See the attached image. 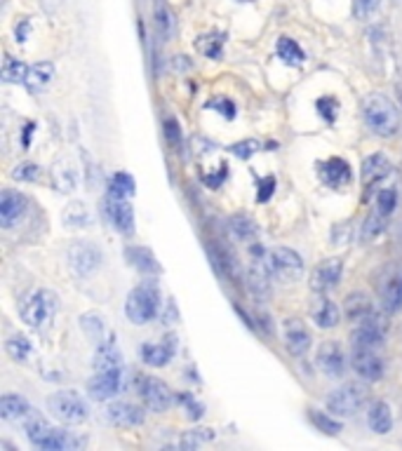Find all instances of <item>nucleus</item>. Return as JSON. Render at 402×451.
Segmentation results:
<instances>
[{"instance_id":"1","label":"nucleus","mask_w":402,"mask_h":451,"mask_svg":"<svg viewBox=\"0 0 402 451\" xmlns=\"http://www.w3.org/2000/svg\"><path fill=\"white\" fill-rule=\"evenodd\" d=\"M363 116H365V122L367 127L374 132L376 136H395L400 129V111L386 94L381 92H374L365 99L363 104Z\"/></svg>"},{"instance_id":"2","label":"nucleus","mask_w":402,"mask_h":451,"mask_svg":"<svg viewBox=\"0 0 402 451\" xmlns=\"http://www.w3.org/2000/svg\"><path fill=\"white\" fill-rule=\"evenodd\" d=\"M26 437L35 449L43 451H68V449H80L82 440L71 435L68 430L52 428L45 418H31L26 423Z\"/></svg>"},{"instance_id":"3","label":"nucleus","mask_w":402,"mask_h":451,"mask_svg":"<svg viewBox=\"0 0 402 451\" xmlns=\"http://www.w3.org/2000/svg\"><path fill=\"white\" fill-rule=\"evenodd\" d=\"M158 311H161V292L156 282H144L127 294L125 315L132 324H139V327L149 324L151 320H156Z\"/></svg>"},{"instance_id":"4","label":"nucleus","mask_w":402,"mask_h":451,"mask_svg":"<svg viewBox=\"0 0 402 451\" xmlns=\"http://www.w3.org/2000/svg\"><path fill=\"white\" fill-rule=\"evenodd\" d=\"M57 308V294H52L50 289H38L21 304V320L31 329H45L52 322V317H55Z\"/></svg>"},{"instance_id":"5","label":"nucleus","mask_w":402,"mask_h":451,"mask_svg":"<svg viewBox=\"0 0 402 451\" xmlns=\"http://www.w3.org/2000/svg\"><path fill=\"white\" fill-rule=\"evenodd\" d=\"M47 409H50L52 416L66 425H78L82 421H87V414H90L85 400L73 390H59V393L50 395L47 397Z\"/></svg>"},{"instance_id":"6","label":"nucleus","mask_w":402,"mask_h":451,"mask_svg":"<svg viewBox=\"0 0 402 451\" xmlns=\"http://www.w3.org/2000/svg\"><path fill=\"white\" fill-rule=\"evenodd\" d=\"M367 385L363 383H346L341 388H336L334 393L327 397V409L339 416H353L367 402Z\"/></svg>"},{"instance_id":"7","label":"nucleus","mask_w":402,"mask_h":451,"mask_svg":"<svg viewBox=\"0 0 402 451\" xmlns=\"http://www.w3.org/2000/svg\"><path fill=\"white\" fill-rule=\"evenodd\" d=\"M268 266L273 277L282 282H294L304 273V259L299 257L294 249L289 247H277L268 254Z\"/></svg>"},{"instance_id":"8","label":"nucleus","mask_w":402,"mask_h":451,"mask_svg":"<svg viewBox=\"0 0 402 451\" xmlns=\"http://www.w3.org/2000/svg\"><path fill=\"white\" fill-rule=\"evenodd\" d=\"M386 329H388V322L383 315H367L365 320H360L358 327L353 329L351 334V341H353V348H379L386 338Z\"/></svg>"},{"instance_id":"9","label":"nucleus","mask_w":402,"mask_h":451,"mask_svg":"<svg viewBox=\"0 0 402 451\" xmlns=\"http://www.w3.org/2000/svg\"><path fill=\"white\" fill-rule=\"evenodd\" d=\"M66 257H68L71 270L80 277H87L99 268V264H102V249L94 247L92 242H73V245L68 247Z\"/></svg>"},{"instance_id":"10","label":"nucleus","mask_w":402,"mask_h":451,"mask_svg":"<svg viewBox=\"0 0 402 451\" xmlns=\"http://www.w3.org/2000/svg\"><path fill=\"white\" fill-rule=\"evenodd\" d=\"M137 390H139L141 400L146 402V407H149L151 412H165V409L172 405V390H170L167 383H163L161 378L139 376Z\"/></svg>"},{"instance_id":"11","label":"nucleus","mask_w":402,"mask_h":451,"mask_svg":"<svg viewBox=\"0 0 402 451\" xmlns=\"http://www.w3.org/2000/svg\"><path fill=\"white\" fill-rule=\"evenodd\" d=\"M104 210L109 214V221L120 230L122 235H132L134 233V210L132 205L127 203V198H120V195H111L104 200Z\"/></svg>"},{"instance_id":"12","label":"nucleus","mask_w":402,"mask_h":451,"mask_svg":"<svg viewBox=\"0 0 402 451\" xmlns=\"http://www.w3.org/2000/svg\"><path fill=\"white\" fill-rule=\"evenodd\" d=\"M122 390V369H106V371H97V376L87 383V393H90L92 400L97 402H106L113 395H118Z\"/></svg>"},{"instance_id":"13","label":"nucleus","mask_w":402,"mask_h":451,"mask_svg":"<svg viewBox=\"0 0 402 451\" xmlns=\"http://www.w3.org/2000/svg\"><path fill=\"white\" fill-rule=\"evenodd\" d=\"M353 369L365 381H379L386 371L383 360L376 355L374 348H353Z\"/></svg>"},{"instance_id":"14","label":"nucleus","mask_w":402,"mask_h":451,"mask_svg":"<svg viewBox=\"0 0 402 451\" xmlns=\"http://www.w3.org/2000/svg\"><path fill=\"white\" fill-rule=\"evenodd\" d=\"M344 275V261L341 259H325L320 266H316L311 273V289L313 292H329L336 287V282Z\"/></svg>"},{"instance_id":"15","label":"nucleus","mask_w":402,"mask_h":451,"mask_svg":"<svg viewBox=\"0 0 402 451\" xmlns=\"http://www.w3.org/2000/svg\"><path fill=\"white\" fill-rule=\"evenodd\" d=\"M26 207L28 200L19 191L5 188L3 195H0V223H3V228H15L26 214Z\"/></svg>"},{"instance_id":"16","label":"nucleus","mask_w":402,"mask_h":451,"mask_svg":"<svg viewBox=\"0 0 402 451\" xmlns=\"http://www.w3.org/2000/svg\"><path fill=\"white\" fill-rule=\"evenodd\" d=\"M309 313H311L313 322L320 329H334L341 320L339 306H336L334 301H329L327 296H325V292H316V296L311 299Z\"/></svg>"},{"instance_id":"17","label":"nucleus","mask_w":402,"mask_h":451,"mask_svg":"<svg viewBox=\"0 0 402 451\" xmlns=\"http://www.w3.org/2000/svg\"><path fill=\"white\" fill-rule=\"evenodd\" d=\"M316 365L320 367V371H322L327 378H339V376H344L346 358H344V353H341L339 343L325 341L322 346H320V350H318Z\"/></svg>"},{"instance_id":"18","label":"nucleus","mask_w":402,"mask_h":451,"mask_svg":"<svg viewBox=\"0 0 402 451\" xmlns=\"http://www.w3.org/2000/svg\"><path fill=\"white\" fill-rule=\"evenodd\" d=\"M282 331H285V346H287L289 353H292L294 358H304V355L309 353V348H311V331H309V327H306L301 320L289 317L285 322V327H282Z\"/></svg>"},{"instance_id":"19","label":"nucleus","mask_w":402,"mask_h":451,"mask_svg":"<svg viewBox=\"0 0 402 451\" xmlns=\"http://www.w3.org/2000/svg\"><path fill=\"white\" fill-rule=\"evenodd\" d=\"M318 174H320L325 186L341 188L351 181L353 172H351V165H348L344 158H329V160H325V163L318 165Z\"/></svg>"},{"instance_id":"20","label":"nucleus","mask_w":402,"mask_h":451,"mask_svg":"<svg viewBox=\"0 0 402 451\" xmlns=\"http://www.w3.org/2000/svg\"><path fill=\"white\" fill-rule=\"evenodd\" d=\"M176 353V336L167 334L161 343H144L141 346V360L149 367H165Z\"/></svg>"},{"instance_id":"21","label":"nucleus","mask_w":402,"mask_h":451,"mask_svg":"<svg viewBox=\"0 0 402 451\" xmlns=\"http://www.w3.org/2000/svg\"><path fill=\"white\" fill-rule=\"evenodd\" d=\"M52 181L59 193H73L80 181V169L71 158H59L52 165Z\"/></svg>"},{"instance_id":"22","label":"nucleus","mask_w":402,"mask_h":451,"mask_svg":"<svg viewBox=\"0 0 402 451\" xmlns=\"http://www.w3.org/2000/svg\"><path fill=\"white\" fill-rule=\"evenodd\" d=\"M106 418L113 425H120V428H137V425L144 423L146 414L141 407L129 405V402H113L106 409Z\"/></svg>"},{"instance_id":"23","label":"nucleus","mask_w":402,"mask_h":451,"mask_svg":"<svg viewBox=\"0 0 402 451\" xmlns=\"http://www.w3.org/2000/svg\"><path fill=\"white\" fill-rule=\"evenodd\" d=\"M94 371H106V369H122V353L116 343V336L109 338L102 346H97V355L92 362Z\"/></svg>"},{"instance_id":"24","label":"nucleus","mask_w":402,"mask_h":451,"mask_svg":"<svg viewBox=\"0 0 402 451\" xmlns=\"http://www.w3.org/2000/svg\"><path fill=\"white\" fill-rule=\"evenodd\" d=\"M125 259L132 268H137L139 273H146V275H161L163 273L158 259L146 247H125Z\"/></svg>"},{"instance_id":"25","label":"nucleus","mask_w":402,"mask_h":451,"mask_svg":"<svg viewBox=\"0 0 402 451\" xmlns=\"http://www.w3.org/2000/svg\"><path fill=\"white\" fill-rule=\"evenodd\" d=\"M80 327H82V331H85V336L90 338L92 343H97V346H102V343H106L109 338L116 336L113 331H109L104 317L99 315V313H85V315L80 317Z\"/></svg>"},{"instance_id":"26","label":"nucleus","mask_w":402,"mask_h":451,"mask_svg":"<svg viewBox=\"0 0 402 451\" xmlns=\"http://www.w3.org/2000/svg\"><path fill=\"white\" fill-rule=\"evenodd\" d=\"M391 169L393 165L388 163V158L381 156V153H374V156H369L363 163V183L365 186H374L376 181H381L383 176L391 174Z\"/></svg>"},{"instance_id":"27","label":"nucleus","mask_w":402,"mask_h":451,"mask_svg":"<svg viewBox=\"0 0 402 451\" xmlns=\"http://www.w3.org/2000/svg\"><path fill=\"white\" fill-rule=\"evenodd\" d=\"M367 425H369L372 432H376V435H386V432H391V428H393L391 407H388L386 402H374L367 412Z\"/></svg>"},{"instance_id":"28","label":"nucleus","mask_w":402,"mask_h":451,"mask_svg":"<svg viewBox=\"0 0 402 451\" xmlns=\"http://www.w3.org/2000/svg\"><path fill=\"white\" fill-rule=\"evenodd\" d=\"M28 414H31V407H28V402L21 395L8 393L0 397V418L19 421V418H26Z\"/></svg>"},{"instance_id":"29","label":"nucleus","mask_w":402,"mask_h":451,"mask_svg":"<svg viewBox=\"0 0 402 451\" xmlns=\"http://www.w3.org/2000/svg\"><path fill=\"white\" fill-rule=\"evenodd\" d=\"M62 223L66 226V228H87V226L92 223V214H90V210H87L85 203L73 200V203H68L66 207H64Z\"/></svg>"},{"instance_id":"30","label":"nucleus","mask_w":402,"mask_h":451,"mask_svg":"<svg viewBox=\"0 0 402 451\" xmlns=\"http://www.w3.org/2000/svg\"><path fill=\"white\" fill-rule=\"evenodd\" d=\"M344 313L348 320H353V322H360V320H365L367 315H372V301L367 294L363 292H353L346 296L344 301Z\"/></svg>"},{"instance_id":"31","label":"nucleus","mask_w":402,"mask_h":451,"mask_svg":"<svg viewBox=\"0 0 402 451\" xmlns=\"http://www.w3.org/2000/svg\"><path fill=\"white\" fill-rule=\"evenodd\" d=\"M52 75H55V64L40 62V64H35V66L28 68V75H26V80H24V85H26L31 92H38L52 80Z\"/></svg>"},{"instance_id":"32","label":"nucleus","mask_w":402,"mask_h":451,"mask_svg":"<svg viewBox=\"0 0 402 451\" xmlns=\"http://www.w3.org/2000/svg\"><path fill=\"white\" fill-rule=\"evenodd\" d=\"M275 52H277V57L282 59V62L287 64V66H301V64L306 62V55H304V50L294 43L292 38H287V35H282V38H277V43H275Z\"/></svg>"},{"instance_id":"33","label":"nucleus","mask_w":402,"mask_h":451,"mask_svg":"<svg viewBox=\"0 0 402 451\" xmlns=\"http://www.w3.org/2000/svg\"><path fill=\"white\" fill-rule=\"evenodd\" d=\"M230 230H233V235L238 237V240L242 242H252V240H257V235H259V226L254 219H250L247 214H235V217H230Z\"/></svg>"},{"instance_id":"34","label":"nucleus","mask_w":402,"mask_h":451,"mask_svg":"<svg viewBox=\"0 0 402 451\" xmlns=\"http://www.w3.org/2000/svg\"><path fill=\"white\" fill-rule=\"evenodd\" d=\"M223 40H226V35L223 33H205L196 40V47H198L200 55H205L210 59H221Z\"/></svg>"},{"instance_id":"35","label":"nucleus","mask_w":402,"mask_h":451,"mask_svg":"<svg viewBox=\"0 0 402 451\" xmlns=\"http://www.w3.org/2000/svg\"><path fill=\"white\" fill-rule=\"evenodd\" d=\"M309 418H311V423L316 425L318 430L325 432V435H341V430H344V425H341V421H336L332 418L329 414H322V412H316V409H311L309 412Z\"/></svg>"},{"instance_id":"36","label":"nucleus","mask_w":402,"mask_h":451,"mask_svg":"<svg viewBox=\"0 0 402 451\" xmlns=\"http://www.w3.org/2000/svg\"><path fill=\"white\" fill-rule=\"evenodd\" d=\"M134 191H137V181H134L129 174H125V172H116V174L111 176V188H109L111 195L129 198V195H134Z\"/></svg>"},{"instance_id":"37","label":"nucleus","mask_w":402,"mask_h":451,"mask_svg":"<svg viewBox=\"0 0 402 451\" xmlns=\"http://www.w3.org/2000/svg\"><path fill=\"white\" fill-rule=\"evenodd\" d=\"M28 75V66L15 57H5L3 64V80L5 82H24Z\"/></svg>"},{"instance_id":"38","label":"nucleus","mask_w":402,"mask_h":451,"mask_svg":"<svg viewBox=\"0 0 402 451\" xmlns=\"http://www.w3.org/2000/svg\"><path fill=\"white\" fill-rule=\"evenodd\" d=\"M383 306H386L388 313H395L402 308V275L388 282L386 292H383Z\"/></svg>"},{"instance_id":"39","label":"nucleus","mask_w":402,"mask_h":451,"mask_svg":"<svg viewBox=\"0 0 402 451\" xmlns=\"http://www.w3.org/2000/svg\"><path fill=\"white\" fill-rule=\"evenodd\" d=\"M5 350H8V355L12 360H17V362H24L31 355V341H28L26 336H12L8 338V343H5Z\"/></svg>"},{"instance_id":"40","label":"nucleus","mask_w":402,"mask_h":451,"mask_svg":"<svg viewBox=\"0 0 402 451\" xmlns=\"http://www.w3.org/2000/svg\"><path fill=\"white\" fill-rule=\"evenodd\" d=\"M381 230H383V214H381L379 210H376V212H372L367 219H365L363 228H360V235H363L365 242H369V240H374V237L379 235Z\"/></svg>"},{"instance_id":"41","label":"nucleus","mask_w":402,"mask_h":451,"mask_svg":"<svg viewBox=\"0 0 402 451\" xmlns=\"http://www.w3.org/2000/svg\"><path fill=\"white\" fill-rule=\"evenodd\" d=\"M210 440H214V430H210V428H207V430L205 428L191 430V432H186V435H184L181 447H184V449H196V447H200V444H205Z\"/></svg>"},{"instance_id":"42","label":"nucleus","mask_w":402,"mask_h":451,"mask_svg":"<svg viewBox=\"0 0 402 451\" xmlns=\"http://www.w3.org/2000/svg\"><path fill=\"white\" fill-rule=\"evenodd\" d=\"M176 400L181 402V407L186 409V416L191 418V421H200V418H203L205 409H203V405H200V402L191 393H179V395H176Z\"/></svg>"},{"instance_id":"43","label":"nucleus","mask_w":402,"mask_h":451,"mask_svg":"<svg viewBox=\"0 0 402 451\" xmlns=\"http://www.w3.org/2000/svg\"><path fill=\"white\" fill-rule=\"evenodd\" d=\"M40 174H43V172H40V167L35 163H21L12 169V179H17V181H38Z\"/></svg>"},{"instance_id":"44","label":"nucleus","mask_w":402,"mask_h":451,"mask_svg":"<svg viewBox=\"0 0 402 451\" xmlns=\"http://www.w3.org/2000/svg\"><path fill=\"white\" fill-rule=\"evenodd\" d=\"M395 205H398V193H395L393 188H383V191H379V195H376V210H379L383 217L391 214L395 210Z\"/></svg>"},{"instance_id":"45","label":"nucleus","mask_w":402,"mask_h":451,"mask_svg":"<svg viewBox=\"0 0 402 451\" xmlns=\"http://www.w3.org/2000/svg\"><path fill=\"white\" fill-rule=\"evenodd\" d=\"M262 151V144L254 139H247V141H238V144L230 146V153H233L235 158H242V160H250L254 153Z\"/></svg>"},{"instance_id":"46","label":"nucleus","mask_w":402,"mask_h":451,"mask_svg":"<svg viewBox=\"0 0 402 451\" xmlns=\"http://www.w3.org/2000/svg\"><path fill=\"white\" fill-rule=\"evenodd\" d=\"M381 0H353V15L356 19H369L379 10Z\"/></svg>"},{"instance_id":"47","label":"nucleus","mask_w":402,"mask_h":451,"mask_svg":"<svg viewBox=\"0 0 402 451\" xmlns=\"http://www.w3.org/2000/svg\"><path fill=\"white\" fill-rule=\"evenodd\" d=\"M318 106V113L325 118L327 122H334L336 120V113H339V102H336L334 97H322L316 102Z\"/></svg>"},{"instance_id":"48","label":"nucleus","mask_w":402,"mask_h":451,"mask_svg":"<svg viewBox=\"0 0 402 451\" xmlns=\"http://www.w3.org/2000/svg\"><path fill=\"white\" fill-rule=\"evenodd\" d=\"M205 109H214V111H219V116H223L226 120H233V118H235V106H233V102H230V99H226V97L212 99V102L205 104Z\"/></svg>"},{"instance_id":"49","label":"nucleus","mask_w":402,"mask_h":451,"mask_svg":"<svg viewBox=\"0 0 402 451\" xmlns=\"http://www.w3.org/2000/svg\"><path fill=\"white\" fill-rule=\"evenodd\" d=\"M165 136L172 146H179L181 144V129H179V122L174 120L172 116L165 118Z\"/></svg>"},{"instance_id":"50","label":"nucleus","mask_w":402,"mask_h":451,"mask_svg":"<svg viewBox=\"0 0 402 451\" xmlns=\"http://www.w3.org/2000/svg\"><path fill=\"white\" fill-rule=\"evenodd\" d=\"M275 191V176H266L264 181H259V193H257V203H268L271 195Z\"/></svg>"},{"instance_id":"51","label":"nucleus","mask_w":402,"mask_h":451,"mask_svg":"<svg viewBox=\"0 0 402 451\" xmlns=\"http://www.w3.org/2000/svg\"><path fill=\"white\" fill-rule=\"evenodd\" d=\"M156 17H158V28L163 31V35H170V33H172V15H170V12L163 8V5H158Z\"/></svg>"},{"instance_id":"52","label":"nucleus","mask_w":402,"mask_h":451,"mask_svg":"<svg viewBox=\"0 0 402 451\" xmlns=\"http://www.w3.org/2000/svg\"><path fill=\"white\" fill-rule=\"evenodd\" d=\"M223 179H228V165H226V163L219 165V172H217L214 176H207V174H203V181H205L210 188H219V186H221V181H223Z\"/></svg>"},{"instance_id":"53","label":"nucleus","mask_w":402,"mask_h":451,"mask_svg":"<svg viewBox=\"0 0 402 451\" xmlns=\"http://www.w3.org/2000/svg\"><path fill=\"white\" fill-rule=\"evenodd\" d=\"M179 320V315H176V306H174V301H170V306H167V311H165V322H176Z\"/></svg>"},{"instance_id":"54","label":"nucleus","mask_w":402,"mask_h":451,"mask_svg":"<svg viewBox=\"0 0 402 451\" xmlns=\"http://www.w3.org/2000/svg\"><path fill=\"white\" fill-rule=\"evenodd\" d=\"M26 33H28V21L24 19L21 26L17 24V40H19V43H24V40H26Z\"/></svg>"},{"instance_id":"55","label":"nucleus","mask_w":402,"mask_h":451,"mask_svg":"<svg viewBox=\"0 0 402 451\" xmlns=\"http://www.w3.org/2000/svg\"><path fill=\"white\" fill-rule=\"evenodd\" d=\"M31 132H33V125L28 122L26 125V132H24V148H28V136H31Z\"/></svg>"}]
</instances>
